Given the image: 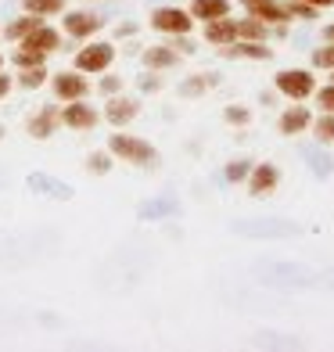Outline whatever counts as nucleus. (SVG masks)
Masks as SVG:
<instances>
[{
    "label": "nucleus",
    "mask_w": 334,
    "mask_h": 352,
    "mask_svg": "<svg viewBox=\"0 0 334 352\" xmlns=\"http://www.w3.org/2000/svg\"><path fill=\"white\" fill-rule=\"evenodd\" d=\"M87 79L83 72H58L54 76V98L61 101H79V98H87Z\"/></svg>",
    "instance_id": "nucleus-8"
},
{
    "label": "nucleus",
    "mask_w": 334,
    "mask_h": 352,
    "mask_svg": "<svg viewBox=\"0 0 334 352\" xmlns=\"http://www.w3.org/2000/svg\"><path fill=\"white\" fill-rule=\"evenodd\" d=\"M11 83H14V79H11V76H4V72H0V101H4L8 94H11Z\"/></svg>",
    "instance_id": "nucleus-30"
},
{
    "label": "nucleus",
    "mask_w": 334,
    "mask_h": 352,
    "mask_svg": "<svg viewBox=\"0 0 334 352\" xmlns=\"http://www.w3.org/2000/svg\"><path fill=\"white\" fill-rule=\"evenodd\" d=\"M36 25H43V19H40V14H22V19H14L11 25H8V40H14V43H19L22 36H29V33H33V29Z\"/></svg>",
    "instance_id": "nucleus-18"
},
{
    "label": "nucleus",
    "mask_w": 334,
    "mask_h": 352,
    "mask_svg": "<svg viewBox=\"0 0 334 352\" xmlns=\"http://www.w3.org/2000/svg\"><path fill=\"white\" fill-rule=\"evenodd\" d=\"M137 116H140V104H137V101L115 98V94H111V101H108V108H104V119H108L111 126H126V122H133Z\"/></svg>",
    "instance_id": "nucleus-12"
},
{
    "label": "nucleus",
    "mask_w": 334,
    "mask_h": 352,
    "mask_svg": "<svg viewBox=\"0 0 334 352\" xmlns=\"http://www.w3.org/2000/svg\"><path fill=\"white\" fill-rule=\"evenodd\" d=\"M223 54L227 58H252V61H269L274 58V51H266L263 40H234L223 47Z\"/></svg>",
    "instance_id": "nucleus-11"
},
{
    "label": "nucleus",
    "mask_w": 334,
    "mask_h": 352,
    "mask_svg": "<svg viewBox=\"0 0 334 352\" xmlns=\"http://www.w3.org/2000/svg\"><path fill=\"white\" fill-rule=\"evenodd\" d=\"M101 25H104V22L98 19V14H90V11H69V14H65V33H69V36H79V40L93 36Z\"/></svg>",
    "instance_id": "nucleus-9"
},
{
    "label": "nucleus",
    "mask_w": 334,
    "mask_h": 352,
    "mask_svg": "<svg viewBox=\"0 0 334 352\" xmlns=\"http://www.w3.org/2000/svg\"><path fill=\"white\" fill-rule=\"evenodd\" d=\"M316 104H320L324 111H331V116H334V83H327V87L316 90Z\"/></svg>",
    "instance_id": "nucleus-27"
},
{
    "label": "nucleus",
    "mask_w": 334,
    "mask_h": 352,
    "mask_svg": "<svg viewBox=\"0 0 334 352\" xmlns=\"http://www.w3.org/2000/svg\"><path fill=\"white\" fill-rule=\"evenodd\" d=\"M98 108H90L83 98L79 101H65V108H61V122L69 126V130H93L98 126Z\"/></svg>",
    "instance_id": "nucleus-6"
},
{
    "label": "nucleus",
    "mask_w": 334,
    "mask_h": 352,
    "mask_svg": "<svg viewBox=\"0 0 334 352\" xmlns=\"http://www.w3.org/2000/svg\"><path fill=\"white\" fill-rule=\"evenodd\" d=\"M58 122H61V116L54 111V104H51V108H40L36 116L29 119V137H36V140H47V137H54Z\"/></svg>",
    "instance_id": "nucleus-14"
},
{
    "label": "nucleus",
    "mask_w": 334,
    "mask_h": 352,
    "mask_svg": "<svg viewBox=\"0 0 334 352\" xmlns=\"http://www.w3.org/2000/svg\"><path fill=\"white\" fill-rule=\"evenodd\" d=\"M87 166H90V173H98V176H104L108 169H111V151L104 155V151H98V155H90L87 158Z\"/></svg>",
    "instance_id": "nucleus-25"
},
{
    "label": "nucleus",
    "mask_w": 334,
    "mask_h": 352,
    "mask_svg": "<svg viewBox=\"0 0 334 352\" xmlns=\"http://www.w3.org/2000/svg\"><path fill=\"white\" fill-rule=\"evenodd\" d=\"M19 47H29V51H40V54H51V51H58V47H61V36L54 33L51 25H36L29 36L19 40Z\"/></svg>",
    "instance_id": "nucleus-10"
},
{
    "label": "nucleus",
    "mask_w": 334,
    "mask_h": 352,
    "mask_svg": "<svg viewBox=\"0 0 334 352\" xmlns=\"http://www.w3.org/2000/svg\"><path fill=\"white\" fill-rule=\"evenodd\" d=\"M248 173H252V162L237 158V162L227 166V180H230V184H241V180H248Z\"/></svg>",
    "instance_id": "nucleus-24"
},
{
    "label": "nucleus",
    "mask_w": 334,
    "mask_h": 352,
    "mask_svg": "<svg viewBox=\"0 0 334 352\" xmlns=\"http://www.w3.org/2000/svg\"><path fill=\"white\" fill-rule=\"evenodd\" d=\"M22 8L29 14H40V19H47V14H61L65 11V0H22Z\"/></svg>",
    "instance_id": "nucleus-19"
},
{
    "label": "nucleus",
    "mask_w": 334,
    "mask_h": 352,
    "mask_svg": "<svg viewBox=\"0 0 334 352\" xmlns=\"http://www.w3.org/2000/svg\"><path fill=\"white\" fill-rule=\"evenodd\" d=\"M0 72H4V54H0Z\"/></svg>",
    "instance_id": "nucleus-33"
},
{
    "label": "nucleus",
    "mask_w": 334,
    "mask_h": 352,
    "mask_svg": "<svg viewBox=\"0 0 334 352\" xmlns=\"http://www.w3.org/2000/svg\"><path fill=\"white\" fill-rule=\"evenodd\" d=\"M309 126H313V133H316L320 144H334V116H331V111H324V116L313 119Z\"/></svg>",
    "instance_id": "nucleus-22"
},
{
    "label": "nucleus",
    "mask_w": 334,
    "mask_h": 352,
    "mask_svg": "<svg viewBox=\"0 0 334 352\" xmlns=\"http://www.w3.org/2000/svg\"><path fill=\"white\" fill-rule=\"evenodd\" d=\"M302 4H309V8H316V11H324V8L334 4V0H302Z\"/></svg>",
    "instance_id": "nucleus-31"
},
{
    "label": "nucleus",
    "mask_w": 334,
    "mask_h": 352,
    "mask_svg": "<svg viewBox=\"0 0 334 352\" xmlns=\"http://www.w3.org/2000/svg\"><path fill=\"white\" fill-rule=\"evenodd\" d=\"M277 184H280V173H277V166H269V162H263V166H252V173H248V190H252L256 198L274 195Z\"/></svg>",
    "instance_id": "nucleus-7"
},
{
    "label": "nucleus",
    "mask_w": 334,
    "mask_h": 352,
    "mask_svg": "<svg viewBox=\"0 0 334 352\" xmlns=\"http://www.w3.org/2000/svg\"><path fill=\"white\" fill-rule=\"evenodd\" d=\"M241 8L252 14V19H259V22H277V25H288L291 22V11L288 4H280V0H241Z\"/></svg>",
    "instance_id": "nucleus-5"
},
{
    "label": "nucleus",
    "mask_w": 334,
    "mask_h": 352,
    "mask_svg": "<svg viewBox=\"0 0 334 352\" xmlns=\"http://www.w3.org/2000/svg\"><path fill=\"white\" fill-rule=\"evenodd\" d=\"M331 83H334V69H331Z\"/></svg>",
    "instance_id": "nucleus-34"
},
{
    "label": "nucleus",
    "mask_w": 334,
    "mask_h": 352,
    "mask_svg": "<svg viewBox=\"0 0 334 352\" xmlns=\"http://www.w3.org/2000/svg\"><path fill=\"white\" fill-rule=\"evenodd\" d=\"M115 58V47L111 43H87L83 51L76 54V69L79 72H104Z\"/></svg>",
    "instance_id": "nucleus-4"
},
{
    "label": "nucleus",
    "mask_w": 334,
    "mask_h": 352,
    "mask_svg": "<svg viewBox=\"0 0 334 352\" xmlns=\"http://www.w3.org/2000/svg\"><path fill=\"white\" fill-rule=\"evenodd\" d=\"M180 61V51H169V47H148L144 51V65L148 69H172Z\"/></svg>",
    "instance_id": "nucleus-17"
},
{
    "label": "nucleus",
    "mask_w": 334,
    "mask_h": 352,
    "mask_svg": "<svg viewBox=\"0 0 334 352\" xmlns=\"http://www.w3.org/2000/svg\"><path fill=\"white\" fill-rule=\"evenodd\" d=\"M237 40H263L266 43V22H259V19H241L237 22Z\"/></svg>",
    "instance_id": "nucleus-20"
},
{
    "label": "nucleus",
    "mask_w": 334,
    "mask_h": 352,
    "mask_svg": "<svg viewBox=\"0 0 334 352\" xmlns=\"http://www.w3.org/2000/svg\"><path fill=\"white\" fill-rule=\"evenodd\" d=\"M151 29H158L166 36H187L194 29V19H190V11H180V8H158L151 14Z\"/></svg>",
    "instance_id": "nucleus-3"
},
{
    "label": "nucleus",
    "mask_w": 334,
    "mask_h": 352,
    "mask_svg": "<svg viewBox=\"0 0 334 352\" xmlns=\"http://www.w3.org/2000/svg\"><path fill=\"white\" fill-rule=\"evenodd\" d=\"M108 151L115 158H122V162H130V166H155L158 162V151L151 144L140 140V137H130V133H115L108 140Z\"/></svg>",
    "instance_id": "nucleus-1"
},
{
    "label": "nucleus",
    "mask_w": 334,
    "mask_h": 352,
    "mask_svg": "<svg viewBox=\"0 0 334 352\" xmlns=\"http://www.w3.org/2000/svg\"><path fill=\"white\" fill-rule=\"evenodd\" d=\"M277 90L291 101H306L309 94H316V79L309 69H284L277 72Z\"/></svg>",
    "instance_id": "nucleus-2"
},
{
    "label": "nucleus",
    "mask_w": 334,
    "mask_h": 352,
    "mask_svg": "<svg viewBox=\"0 0 334 352\" xmlns=\"http://www.w3.org/2000/svg\"><path fill=\"white\" fill-rule=\"evenodd\" d=\"M324 40H327V43H334V22H331V25L324 29Z\"/></svg>",
    "instance_id": "nucleus-32"
},
{
    "label": "nucleus",
    "mask_w": 334,
    "mask_h": 352,
    "mask_svg": "<svg viewBox=\"0 0 334 352\" xmlns=\"http://www.w3.org/2000/svg\"><path fill=\"white\" fill-rule=\"evenodd\" d=\"M227 122H234V126H245V122H248V108H241V104H230V108H227Z\"/></svg>",
    "instance_id": "nucleus-28"
},
{
    "label": "nucleus",
    "mask_w": 334,
    "mask_h": 352,
    "mask_svg": "<svg viewBox=\"0 0 334 352\" xmlns=\"http://www.w3.org/2000/svg\"><path fill=\"white\" fill-rule=\"evenodd\" d=\"M313 65L316 69H334V43L320 47V51H313Z\"/></svg>",
    "instance_id": "nucleus-26"
},
{
    "label": "nucleus",
    "mask_w": 334,
    "mask_h": 352,
    "mask_svg": "<svg viewBox=\"0 0 334 352\" xmlns=\"http://www.w3.org/2000/svg\"><path fill=\"white\" fill-rule=\"evenodd\" d=\"M309 122H313L309 108H284V116H280V122H277V130H280L284 137H295V133L306 130Z\"/></svg>",
    "instance_id": "nucleus-16"
},
{
    "label": "nucleus",
    "mask_w": 334,
    "mask_h": 352,
    "mask_svg": "<svg viewBox=\"0 0 334 352\" xmlns=\"http://www.w3.org/2000/svg\"><path fill=\"white\" fill-rule=\"evenodd\" d=\"M230 14V0H190V19L194 22H212V19H227Z\"/></svg>",
    "instance_id": "nucleus-13"
},
{
    "label": "nucleus",
    "mask_w": 334,
    "mask_h": 352,
    "mask_svg": "<svg viewBox=\"0 0 334 352\" xmlns=\"http://www.w3.org/2000/svg\"><path fill=\"white\" fill-rule=\"evenodd\" d=\"M119 87H122V79H115V76H111V79H104V83H101V90L108 94V98H111V94H119Z\"/></svg>",
    "instance_id": "nucleus-29"
},
{
    "label": "nucleus",
    "mask_w": 334,
    "mask_h": 352,
    "mask_svg": "<svg viewBox=\"0 0 334 352\" xmlns=\"http://www.w3.org/2000/svg\"><path fill=\"white\" fill-rule=\"evenodd\" d=\"M205 40L216 43V47H227L237 40V22H230V14L227 19H212V22H205Z\"/></svg>",
    "instance_id": "nucleus-15"
},
{
    "label": "nucleus",
    "mask_w": 334,
    "mask_h": 352,
    "mask_svg": "<svg viewBox=\"0 0 334 352\" xmlns=\"http://www.w3.org/2000/svg\"><path fill=\"white\" fill-rule=\"evenodd\" d=\"M19 83L25 90H40L47 83V69L43 65H29V69H19Z\"/></svg>",
    "instance_id": "nucleus-21"
},
{
    "label": "nucleus",
    "mask_w": 334,
    "mask_h": 352,
    "mask_svg": "<svg viewBox=\"0 0 334 352\" xmlns=\"http://www.w3.org/2000/svg\"><path fill=\"white\" fill-rule=\"evenodd\" d=\"M43 58H47V54H40V51H29V47H19V51H14V65H19V69L43 65Z\"/></svg>",
    "instance_id": "nucleus-23"
}]
</instances>
